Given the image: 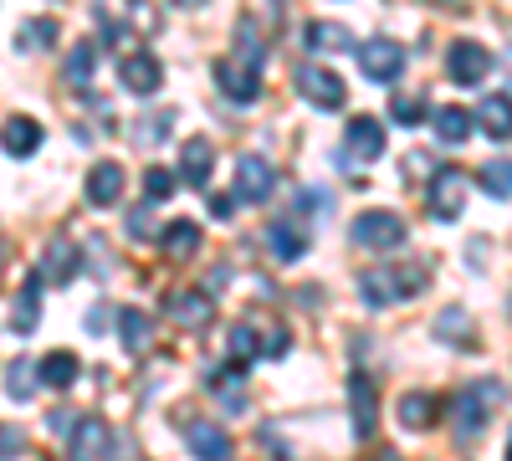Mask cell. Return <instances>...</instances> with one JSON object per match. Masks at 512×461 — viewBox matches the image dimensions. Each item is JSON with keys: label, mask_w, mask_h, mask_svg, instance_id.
<instances>
[{"label": "cell", "mask_w": 512, "mask_h": 461, "mask_svg": "<svg viewBox=\"0 0 512 461\" xmlns=\"http://www.w3.org/2000/svg\"><path fill=\"white\" fill-rule=\"evenodd\" d=\"M175 6H185V11H190V6H205V0H175Z\"/></svg>", "instance_id": "7bdbcfd3"}, {"label": "cell", "mask_w": 512, "mask_h": 461, "mask_svg": "<svg viewBox=\"0 0 512 461\" xmlns=\"http://www.w3.org/2000/svg\"><path fill=\"white\" fill-rule=\"evenodd\" d=\"M272 190H277V170H272V164L262 154H241L236 159V200L262 205Z\"/></svg>", "instance_id": "9c48e42d"}, {"label": "cell", "mask_w": 512, "mask_h": 461, "mask_svg": "<svg viewBox=\"0 0 512 461\" xmlns=\"http://www.w3.org/2000/svg\"><path fill=\"white\" fill-rule=\"evenodd\" d=\"M190 451L200 456V461H226L231 456V441H226V431H216V426H190Z\"/></svg>", "instance_id": "603a6c76"}, {"label": "cell", "mask_w": 512, "mask_h": 461, "mask_svg": "<svg viewBox=\"0 0 512 461\" xmlns=\"http://www.w3.org/2000/svg\"><path fill=\"white\" fill-rule=\"evenodd\" d=\"M441 6H451V0H441Z\"/></svg>", "instance_id": "c3c4849f"}, {"label": "cell", "mask_w": 512, "mask_h": 461, "mask_svg": "<svg viewBox=\"0 0 512 461\" xmlns=\"http://www.w3.org/2000/svg\"><path fill=\"white\" fill-rule=\"evenodd\" d=\"M379 461H400V456H395V451H384V456H379Z\"/></svg>", "instance_id": "f6af8a7d"}, {"label": "cell", "mask_w": 512, "mask_h": 461, "mask_svg": "<svg viewBox=\"0 0 512 461\" xmlns=\"http://www.w3.org/2000/svg\"><path fill=\"white\" fill-rule=\"evenodd\" d=\"M374 415H379L374 380H369L364 369H354V380H349V421H354V441H369V436H374Z\"/></svg>", "instance_id": "8fae6325"}, {"label": "cell", "mask_w": 512, "mask_h": 461, "mask_svg": "<svg viewBox=\"0 0 512 461\" xmlns=\"http://www.w3.org/2000/svg\"><path fill=\"white\" fill-rule=\"evenodd\" d=\"M231 354H236V359H251V354H256V328H251V323H236V328H231Z\"/></svg>", "instance_id": "74e56055"}, {"label": "cell", "mask_w": 512, "mask_h": 461, "mask_svg": "<svg viewBox=\"0 0 512 461\" xmlns=\"http://www.w3.org/2000/svg\"><path fill=\"white\" fill-rule=\"evenodd\" d=\"M169 123H175V118H169V113H149V118L139 123V134H144V144H159V139L169 134Z\"/></svg>", "instance_id": "f35d334b"}, {"label": "cell", "mask_w": 512, "mask_h": 461, "mask_svg": "<svg viewBox=\"0 0 512 461\" xmlns=\"http://www.w3.org/2000/svg\"><path fill=\"white\" fill-rule=\"evenodd\" d=\"M236 47H241V57H236V62L262 67V36H256V26H251V21H241V26H236Z\"/></svg>", "instance_id": "836d02e7"}, {"label": "cell", "mask_w": 512, "mask_h": 461, "mask_svg": "<svg viewBox=\"0 0 512 461\" xmlns=\"http://www.w3.org/2000/svg\"><path fill=\"white\" fill-rule=\"evenodd\" d=\"M354 241L369 251H390L405 241V221L395 211H364V216H354Z\"/></svg>", "instance_id": "ba28073f"}, {"label": "cell", "mask_w": 512, "mask_h": 461, "mask_svg": "<svg viewBox=\"0 0 512 461\" xmlns=\"http://www.w3.org/2000/svg\"><path fill=\"white\" fill-rule=\"evenodd\" d=\"M159 246H164L169 262H185V257H195V246H200V226L195 221H169L164 236H159Z\"/></svg>", "instance_id": "d6986e66"}, {"label": "cell", "mask_w": 512, "mask_h": 461, "mask_svg": "<svg viewBox=\"0 0 512 461\" xmlns=\"http://www.w3.org/2000/svg\"><path fill=\"white\" fill-rule=\"evenodd\" d=\"M108 451H113V436H108V426L98 421V415L72 426V446H67L72 461H108Z\"/></svg>", "instance_id": "4fadbf2b"}, {"label": "cell", "mask_w": 512, "mask_h": 461, "mask_svg": "<svg viewBox=\"0 0 512 461\" xmlns=\"http://www.w3.org/2000/svg\"><path fill=\"white\" fill-rule=\"evenodd\" d=\"M466 205V175L461 170H436L431 175V216L436 221H456Z\"/></svg>", "instance_id": "7c38bea8"}, {"label": "cell", "mask_w": 512, "mask_h": 461, "mask_svg": "<svg viewBox=\"0 0 512 461\" xmlns=\"http://www.w3.org/2000/svg\"><path fill=\"white\" fill-rule=\"evenodd\" d=\"M241 380H246V369H241V364H236V369H226V374H216V395H221V405H226V410H241V405H246Z\"/></svg>", "instance_id": "1f68e13d"}, {"label": "cell", "mask_w": 512, "mask_h": 461, "mask_svg": "<svg viewBox=\"0 0 512 461\" xmlns=\"http://www.w3.org/2000/svg\"><path fill=\"white\" fill-rule=\"evenodd\" d=\"M425 282H431V272L415 262H379L359 277V292L369 308H395V303H410L415 292H425Z\"/></svg>", "instance_id": "6da1fadb"}, {"label": "cell", "mask_w": 512, "mask_h": 461, "mask_svg": "<svg viewBox=\"0 0 512 461\" xmlns=\"http://www.w3.org/2000/svg\"><path fill=\"white\" fill-rule=\"evenodd\" d=\"M267 241H272V257L277 262H297V257H303V231H292V226H272L267 231Z\"/></svg>", "instance_id": "4dcf8cb0"}, {"label": "cell", "mask_w": 512, "mask_h": 461, "mask_svg": "<svg viewBox=\"0 0 512 461\" xmlns=\"http://www.w3.org/2000/svg\"><path fill=\"white\" fill-rule=\"evenodd\" d=\"M297 93H303L313 108H323V113L344 108V98H349L344 77H338V72H328L323 62H303V67H297Z\"/></svg>", "instance_id": "277c9868"}, {"label": "cell", "mask_w": 512, "mask_h": 461, "mask_svg": "<svg viewBox=\"0 0 512 461\" xmlns=\"http://www.w3.org/2000/svg\"><path fill=\"white\" fill-rule=\"evenodd\" d=\"M384 154V123L359 113L349 118V129H344V149H338V159L349 164V170H369V164Z\"/></svg>", "instance_id": "3957f363"}, {"label": "cell", "mask_w": 512, "mask_h": 461, "mask_svg": "<svg viewBox=\"0 0 512 461\" xmlns=\"http://www.w3.org/2000/svg\"><path fill=\"white\" fill-rule=\"evenodd\" d=\"M118 82H123L134 98H154L159 82H164V67H159V57H149V52H128V57H118Z\"/></svg>", "instance_id": "30bf717a"}, {"label": "cell", "mask_w": 512, "mask_h": 461, "mask_svg": "<svg viewBox=\"0 0 512 461\" xmlns=\"http://www.w3.org/2000/svg\"><path fill=\"white\" fill-rule=\"evenodd\" d=\"M0 272H6V241H0Z\"/></svg>", "instance_id": "ee69618b"}, {"label": "cell", "mask_w": 512, "mask_h": 461, "mask_svg": "<svg viewBox=\"0 0 512 461\" xmlns=\"http://www.w3.org/2000/svg\"><path fill=\"white\" fill-rule=\"evenodd\" d=\"M41 282H47V277H41V272H31V277H26V287H21V298H16V313H11V328H16V333H31V328H36V308H41Z\"/></svg>", "instance_id": "7402d4cb"}, {"label": "cell", "mask_w": 512, "mask_h": 461, "mask_svg": "<svg viewBox=\"0 0 512 461\" xmlns=\"http://www.w3.org/2000/svg\"><path fill=\"white\" fill-rule=\"evenodd\" d=\"M436 339H456V349H477V328H472V318H466L461 308H446L436 318Z\"/></svg>", "instance_id": "d4e9b609"}, {"label": "cell", "mask_w": 512, "mask_h": 461, "mask_svg": "<svg viewBox=\"0 0 512 461\" xmlns=\"http://www.w3.org/2000/svg\"><path fill=\"white\" fill-rule=\"evenodd\" d=\"M431 421H436V400L425 395V390H415V395L400 400V426H405V431H425Z\"/></svg>", "instance_id": "4316f807"}, {"label": "cell", "mask_w": 512, "mask_h": 461, "mask_svg": "<svg viewBox=\"0 0 512 461\" xmlns=\"http://www.w3.org/2000/svg\"><path fill=\"white\" fill-rule=\"evenodd\" d=\"M149 333H154V323H149L139 308H123V313H118V339H123V349L144 354V349H149Z\"/></svg>", "instance_id": "cb8c5ba5"}, {"label": "cell", "mask_w": 512, "mask_h": 461, "mask_svg": "<svg viewBox=\"0 0 512 461\" xmlns=\"http://www.w3.org/2000/svg\"><path fill=\"white\" fill-rule=\"evenodd\" d=\"M390 118H395V123H405V129H415V123H425V118H431V108H425V98H410V93H400V98L390 103Z\"/></svg>", "instance_id": "d6a6232c"}, {"label": "cell", "mask_w": 512, "mask_h": 461, "mask_svg": "<svg viewBox=\"0 0 512 461\" xmlns=\"http://www.w3.org/2000/svg\"><path fill=\"white\" fill-rule=\"evenodd\" d=\"M487 72H492V52H487V47H477V41H451L446 77L456 82V88H477Z\"/></svg>", "instance_id": "8992f818"}, {"label": "cell", "mask_w": 512, "mask_h": 461, "mask_svg": "<svg viewBox=\"0 0 512 461\" xmlns=\"http://www.w3.org/2000/svg\"><path fill=\"white\" fill-rule=\"evenodd\" d=\"M308 47H313V57H323V52H349L354 47V36H349V26H328V21H318L313 31H308Z\"/></svg>", "instance_id": "484cf974"}, {"label": "cell", "mask_w": 512, "mask_h": 461, "mask_svg": "<svg viewBox=\"0 0 512 461\" xmlns=\"http://www.w3.org/2000/svg\"><path fill=\"white\" fill-rule=\"evenodd\" d=\"M502 385L497 380H477V385H466V390H456L451 395V426H456V436L461 441H477L482 436V426L492 421V405H502Z\"/></svg>", "instance_id": "7a4b0ae2"}, {"label": "cell", "mask_w": 512, "mask_h": 461, "mask_svg": "<svg viewBox=\"0 0 512 461\" xmlns=\"http://www.w3.org/2000/svg\"><path fill=\"white\" fill-rule=\"evenodd\" d=\"M77 257H82V246L77 241H67V236H57L52 246H47V257H41V277L47 282H72V272H77Z\"/></svg>", "instance_id": "9a60e30c"}, {"label": "cell", "mask_w": 512, "mask_h": 461, "mask_svg": "<svg viewBox=\"0 0 512 461\" xmlns=\"http://www.w3.org/2000/svg\"><path fill=\"white\" fill-rule=\"evenodd\" d=\"M175 190H180V175L159 170V164H154V170H144V195H149V200H169Z\"/></svg>", "instance_id": "e575fe53"}, {"label": "cell", "mask_w": 512, "mask_h": 461, "mask_svg": "<svg viewBox=\"0 0 512 461\" xmlns=\"http://www.w3.org/2000/svg\"><path fill=\"white\" fill-rule=\"evenodd\" d=\"M272 6H287V0H272Z\"/></svg>", "instance_id": "7dc6e473"}, {"label": "cell", "mask_w": 512, "mask_h": 461, "mask_svg": "<svg viewBox=\"0 0 512 461\" xmlns=\"http://www.w3.org/2000/svg\"><path fill=\"white\" fill-rule=\"evenodd\" d=\"M477 123L492 134V139H512V98L507 93H492V98H482V108H477Z\"/></svg>", "instance_id": "ffe728a7"}, {"label": "cell", "mask_w": 512, "mask_h": 461, "mask_svg": "<svg viewBox=\"0 0 512 461\" xmlns=\"http://www.w3.org/2000/svg\"><path fill=\"white\" fill-rule=\"evenodd\" d=\"M482 190L497 200H512V159H487L482 164Z\"/></svg>", "instance_id": "f546056e"}, {"label": "cell", "mask_w": 512, "mask_h": 461, "mask_svg": "<svg viewBox=\"0 0 512 461\" xmlns=\"http://www.w3.org/2000/svg\"><path fill=\"white\" fill-rule=\"evenodd\" d=\"M359 67H364L369 82H395L405 72V47H400V41H390V36H374V41H364V47H359Z\"/></svg>", "instance_id": "52a82bcc"}, {"label": "cell", "mask_w": 512, "mask_h": 461, "mask_svg": "<svg viewBox=\"0 0 512 461\" xmlns=\"http://www.w3.org/2000/svg\"><path fill=\"white\" fill-rule=\"evenodd\" d=\"M0 144H6V154H16V159L36 154V149H41V123L26 118V113L6 118V129H0Z\"/></svg>", "instance_id": "2e32d148"}, {"label": "cell", "mask_w": 512, "mask_h": 461, "mask_svg": "<svg viewBox=\"0 0 512 461\" xmlns=\"http://www.w3.org/2000/svg\"><path fill=\"white\" fill-rule=\"evenodd\" d=\"M287 344H292V339H287V328H267V344H262V354L282 359V354H287Z\"/></svg>", "instance_id": "60d3db41"}, {"label": "cell", "mask_w": 512, "mask_h": 461, "mask_svg": "<svg viewBox=\"0 0 512 461\" xmlns=\"http://www.w3.org/2000/svg\"><path fill=\"white\" fill-rule=\"evenodd\" d=\"M36 369H41V385H47V390H67L77 380V359L72 354H47Z\"/></svg>", "instance_id": "83f0119b"}, {"label": "cell", "mask_w": 512, "mask_h": 461, "mask_svg": "<svg viewBox=\"0 0 512 461\" xmlns=\"http://www.w3.org/2000/svg\"><path fill=\"white\" fill-rule=\"evenodd\" d=\"M93 67H98L93 47H77V52L67 57V82H88V77H93Z\"/></svg>", "instance_id": "d590c367"}, {"label": "cell", "mask_w": 512, "mask_h": 461, "mask_svg": "<svg viewBox=\"0 0 512 461\" xmlns=\"http://www.w3.org/2000/svg\"><path fill=\"white\" fill-rule=\"evenodd\" d=\"M507 461H512V441H507Z\"/></svg>", "instance_id": "bcb514c9"}, {"label": "cell", "mask_w": 512, "mask_h": 461, "mask_svg": "<svg viewBox=\"0 0 512 461\" xmlns=\"http://www.w3.org/2000/svg\"><path fill=\"white\" fill-rule=\"evenodd\" d=\"M431 123H436V139L451 144V149L472 139V113H466V108H436Z\"/></svg>", "instance_id": "44dd1931"}, {"label": "cell", "mask_w": 512, "mask_h": 461, "mask_svg": "<svg viewBox=\"0 0 512 461\" xmlns=\"http://www.w3.org/2000/svg\"><path fill=\"white\" fill-rule=\"evenodd\" d=\"M216 88L231 98V103H256L262 98V67H246L236 57H216Z\"/></svg>", "instance_id": "5b68a950"}, {"label": "cell", "mask_w": 512, "mask_h": 461, "mask_svg": "<svg viewBox=\"0 0 512 461\" xmlns=\"http://www.w3.org/2000/svg\"><path fill=\"white\" fill-rule=\"evenodd\" d=\"M210 175H216V149H210L205 139H185V149H180V180L205 190Z\"/></svg>", "instance_id": "5bb4252c"}, {"label": "cell", "mask_w": 512, "mask_h": 461, "mask_svg": "<svg viewBox=\"0 0 512 461\" xmlns=\"http://www.w3.org/2000/svg\"><path fill=\"white\" fill-rule=\"evenodd\" d=\"M36 380H41V369H36L31 359H11V369H6L11 400H31V395H36Z\"/></svg>", "instance_id": "f1b7e54d"}, {"label": "cell", "mask_w": 512, "mask_h": 461, "mask_svg": "<svg viewBox=\"0 0 512 461\" xmlns=\"http://www.w3.org/2000/svg\"><path fill=\"white\" fill-rule=\"evenodd\" d=\"M231 205H236V200H231V195H210V211H216V216H221V221H226V216H231Z\"/></svg>", "instance_id": "b9f144b4"}, {"label": "cell", "mask_w": 512, "mask_h": 461, "mask_svg": "<svg viewBox=\"0 0 512 461\" xmlns=\"http://www.w3.org/2000/svg\"><path fill=\"white\" fill-rule=\"evenodd\" d=\"M164 313L175 318L180 328H205L210 323V298H205V292H175Z\"/></svg>", "instance_id": "ac0fdd59"}, {"label": "cell", "mask_w": 512, "mask_h": 461, "mask_svg": "<svg viewBox=\"0 0 512 461\" xmlns=\"http://www.w3.org/2000/svg\"><path fill=\"white\" fill-rule=\"evenodd\" d=\"M57 41V26L52 21H31L26 31H21V52H31V47H52Z\"/></svg>", "instance_id": "8d00e7d4"}, {"label": "cell", "mask_w": 512, "mask_h": 461, "mask_svg": "<svg viewBox=\"0 0 512 461\" xmlns=\"http://www.w3.org/2000/svg\"><path fill=\"white\" fill-rule=\"evenodd\" d=\"M128 236H134V241H149V236H154V216H149V205L128 216Z\"/></svg>", "instance_id": "ab89813d"}, {"label": "cell", "mask_w": 512, "mask_h": 461, "mask_svg": "<svg viewBox=\"0 0 512 461\" xmlns=\"http://www.w3.org/2000/svg\"><path fill=\"white\" fill-rule=\"evenodd\" d=\"M88 200H93V205H118V200H123V164H113V159L93 164V175H88Z\"/></svg>", "instance_id": "e0dca14e"}]
</instances>
